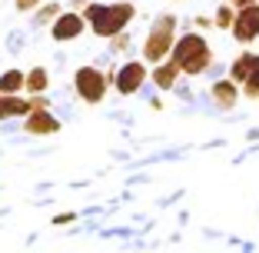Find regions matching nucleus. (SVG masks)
<instances>
[{"mask_svg": "<svg viewBox=\"0 0 259 253\" xmlns=\"http://www.w3.org/2000/svg\"><path fill=\"white\" fill-rule=\"evenodd\" d=\"M73 90H76V97L83 100V103L97 107V103H103V100H107L110 77H107L100 67H93V63H87V67H76V70H73Z\"/></svg>", "mask_w": 259, "mask_h": 253, "instance_id": "obj_4", "label": "nucleus"}, {"mask_svg": "<svg viewBox=\"0 0 259 253\" xmlns=\"http://www.w3.org/2000/svg\"><path fill=\"white\" fill-rule=\"evenodd\" d=\"M54 223H57V227H67V223H73V213H60Z\"/></svg>", "mask_w": 259, "mask_h": 253, "instance_id": "obj_21", "label": "nucleus"}, {"mask_svg": "<svg viewBox=\"0 0 259 253\" xmlns=\"http://www.w3.org/2000/svg\"><path fill=\"white\" fill-rule=\"evenodd\" d=\"M180 67H176L173 60H160V63H153V70H150V80H153V87L156 90H173L176 84H180Z\"/></svg>", "mask_w": 259, "mask_h": 253, "instance_id": "obj_10", "label": "nucleus"}, {"mask_svg": "<svg viewBox=\"0 0 259 253\" xmlns=\"http://www.w3.org/2000/svg\"><path fill=\"white\" fill-rule=\"evenodd\" d=\"M209 100H213L216 110H236V103L243 100V90H239L236 80L220 77V80H213V87H209Z\"/></svg>", "mask_w": 259, "mask_h": 253, "instance_id": "obj_9", "label": "nucleus"}, {"mask_svg": "<svg viewBox=\"0 0 259 253\" xmlns=\"http://www.w3.org/2000/svg\"><path fill=\"white\" fill-rule=\"evenodd\" d=\"M233 20H236V7L226 0V4H220V7H216L213 27H216V30H229V27H233Z\"/></svg>", "mask_w": 259, "mask_h": 253, "instance_id": "obj_16", "label": "nucleus"}, {"mask_svg": "<svg viewBox=\"0 0 259 253\" xmlns=\"http://www.w3.org/2000/svg\"><path fill=\"white\" fill-rule=\"evenodd\" d=\"M193 23H196V30H209V27H213V17L196 14V17H193Z\"/></svg>", "mask_w": 259, "mask_h": 253, "instance_id": "obj_20", "label": "nucleus"}, {"mask_svg": "<svg viewBox=\"0 0 259 253\" xmlns=\"http://www.w3.org/2000/svg\"><path fill=\"white\" fill-rule=\"evenodd\" d=\"M87 30V17L83 10H60L57 14V20L50 23V40L54 44H70V40H76L80 33Z\"/></svg>", "mask_w": 259, "mask_h": 253, "instance_id": "obj_6", "label": "nucleus"}, {"mask_svg": "<svg viewBox=\"0 0 259 253\" xmlns=\"http://www.w3.org/2000/svg\"><path fill=\"white\" fill-rule=\"evenodd\" d=\"M150 80V70H146V60H126L120 67H113V90L120 97H133V93L143 90V84Z\"/></svg>", "mask_w": 259, "mask_h": 253, "instance_id": "obj_5", "label": "nucleus"}, {"mask_svg": "<svg viewBox=\"0 0 259 253\" xmlns=\"http://www.w3.org/2000/svg\"><path fill=\"white\" fill-rule=\"evenodd\" d=\"M252 60H256V50H239L236 60L229 63L226 77H229V80H236V84H243V80L249 77V70H252Z\"/></svg>", "mask_w": 259, "mask_h": 253, "instance_id": "obj_13", "label": "nucleus"}, {"mask_svg": "<svg viewBox=\"0 0 259 253\" xmlns=\"http://www.w3.org/2000/svg\"><path fill=\"white\" fill-rule=\"evenodd\" d=\"M83 17H87V30L100 40H110L116 33L130 30V23L137 20V4L133 0H90L83 7Z\"/></svg>", "mask_w": 259, "mask_h": 253, "instance_id": "obj_1", "label": "nucleus"}, {"mask_svg": "<svg viewBox=\"0 0 259 253\" xmlns=\"http://www.w3.org/2000/svg\"><path fill=\"white\" fill-rule=\"evenodd\" d=\"M60 0H44V4H40L37 10H33L30 14V27L33 30H44V27H50V23L57 20V14H60Z\"/></svg>", "mask_w": 259, "mask_h": 253, "instance_id": "obj_11", "label": "nucleus"}, {"mask_svg": "<svg viewBox=\"0 0 259 253\" xmlns=\"http://www.w3.org/2000/svg\"><path fill=\"white\" fill-rule=\"evenodd\" d=\"M130 50V33H116V37H110V54H126Z\"/></svg>", "mask_w": 259, "mask_h": 253, "instance_id": "obj_17", "label": "nucleus"}, {"mask_svg": "<svg viewBox=\"0 0 259 253\" xmlns=\"http://www.w3.org/2000/svg\"><path fill=\"white\" fill-rule=\"evenodd\" d=\"M87 4H90V0H70V10H83Z\"/></svg>", "mask_w": 259, "mask_h": 253, "instance_id": "obj_23", "label": "nucleus"}, {"mask_svg": "<svg viewBox=\"0 0 259 253\" xmlns=\"http://www.w3.org/2000/svg\"><path fill=\"white\" fill-rule=\"evenodd\" d=\"M23 44H27V37H23V30H14V33L7 37V47L14 50V54H17V50H23Z\"/></svg>", "mask_w": 259, "mask_h": 253, "instance_id": "obj_19", "label": "nucleus"}, {"mask_svg": "<svg viewBox=\"0 0 259 253\" xmlns=\"http://www.w3.org/2000/svg\"><path fill=\"white\" fill-rule=\"evenodd\" d=\"M169 60L180 67L183 77H199L213 67V50H209V44L199 30H183L176 37L173 50H169Z\"/></svg>", "mask_w": 259, "mask_h": 253, "instance_id": "obj_2", "label": "nucleus"}, {"mask_svg": "<svg viewBox=\"0 0 259 253\" xmlns=\"http://www.w3.org/2000/svg\"><path fill=\"white\" fill-rule=\"evenodd\" d=\"M23 70H17V67H10V70H4L0 74V93H23Z\"/></svg>", "mask_w": 259, "mask_h": 253, "instance_id": "obj_14", "label": "nucleus"}, {"mask_svg": "<svg viewBox=\"0 0 259 253\" xmlns=\"http://www.w3.org/2000/svg\"><path fill=\"white\" fill-rule=\"evenodd\" d=\"M47 87H50V70H47V67H33V70H27V77H23V93H27V97L47 93Z\"/></svg>", "mask_w": 259, "mask_h": 253, "instance_id": "obj_12", "label": "nucleus"}, {"mask_svg": "<svg viewBox=\"0 0 259 253\" xmlns=\"http://www.w3.org/2000/svg\"><path fill=\"white\" fill-rule=\"evenodd\" d=\"M60 127H63L60 117L50 114V107H33L23 117V130L30 137H54V133H60Z\"/></svg>", "mask_w": 259, "mask_h": 253, "instance_id": "obj_8", "label": "nucleus"}, {"mask_svg": "<svg viewBox=\"0 0 259 253\" xmlns=\"http://www.w3.org/2000/svg\"><path fill=\"white\" fill-rule=\"evenodd\" d=\"M239 90H243V100H259V54H256V60H252L249 77L239 84Z\"/></svg>", "mask_w": 259, "mask_h": 253, "instance_id": "obj_15", "label": "nucleus"}, {"mask_svg": "<svg viewBox=\"0 0 259 253\" xmlns=\"http://www.w3.org/2000/svg\"><path fill=\"white\" fill-rule=\"evenodd\" d=\"M229 4H233V7L239 10V7H249V4H259V0H229Z\"/></svg>", "mask_w": 259, "mask_h": 253, "instance_id": "obj_22", "label": "nucleus"}, {"mask_svg": "<svg viewBox=\"0 0 259 253\" xmlns=\"http://www.w3.org/2000/svg\"><path fill=\"white\" fill-rule=\"evenodd\" d=\"M40 4H44V0H14V10L17 14H33Z\"/></svg>", "mask_w": 259, "mask_h": 253, "instance_id": "obj_18", "label": "nucleus"}, {"mask_svg": "<svg viewBox=\"0 0 259 253\" xmlns=\"http://www.w3.org/2000/svg\"><path fill=\"white\" fill-rule=\"evenodd\" d=\"M176 37H180V17L176 14H160L156 20L150 23V30H146V40L140 47V54L143 60L150 63H160V60H169V50H173Z\"/></svg>", "mask_w": 259, "mask_h": 253, "instance_id": "obj_3", "label": "nucleus"}, {"mask_svg": "<svg viewBox=\"0 0 259 253\" xmlns=\"http://www.w3.org/2000/svg\"><path fill=\"white\" fill-rule=\"evenodd\" d=\"M229 33H233V40L236 44H252V40H259V4H249V7H239L236 10V20H233V27H229Z\"/></svg>", "mask_w": 259, "mask_h": 253, "instance_id": "obj_7", "label": "nucleus"}]
</instances>
